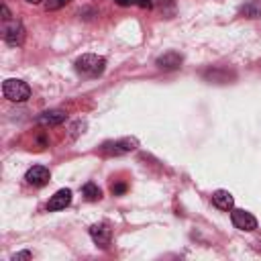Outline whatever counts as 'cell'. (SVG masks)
<instances>
[{
  "label": "cell",
  "instance_id": "1",
  "mask_svg": "<svg viewBox=\"0 0 261 261\" xmlns=\"http://www.w3.org/2000/svg\"><path fill=\"white\" fill-rule=\"evenodd\" d=\"M75 71L86 75V77H98L104 73L106 69V59L102 55H94V53H86L82 57L75 59Z\"/></svg>",
  "mask_w": 261,
  "mask_h": 261
},
{
  "label": "cell",
  "instance_id": "2",
  "mask_svg": "<svg viewBox=\"0 0 261 261\" xmlns=\"http://www.w3.org/2000/svg\"><path fill=\"white\" fill-rule=\"evenodd\" d=\"M2 94H4V98L6 100H10V102H24V100H29L31 98V88H29V84L27 82H22V80H6L4 84H2Z\"/></svg>",
  "mask_w": 261,
  "mask_h": 261
},
{
  "label": "cell",
  "instance_id": "3",
  "mask_svg": "<svg viewBox=\"0 0 261 261\" xmlns=\"http://www.w3.org/2000/svg\"><path fill=\"white\" fill-rule=\"evenodd\" d=\"M139 147V141L135 137H124V139H118V141H108L102 145V155H124V153H130Z\"/></svg>",
  "mask_w": 261,
  "mask_h": 261
},
{
  "label": "cell",
  "instance_id": "4",
  "mask_svg": "<svg viewBox=\"0 0 261 261\" xmlns=\"http://www.w3.org/2000/svg\"><path fill=\"white\" fill-rule=\"evenodd\" d=\"M2 37H4V41L8 45L18 47V45L24 43V27L18 20H6L4 29H2Z\"/></svg>",
  "mask_w": 261,
  "mask_h": 261
},
{
  "label": "cell",
  "instance_id": "5",
  "mask_svg": "<svg viewBox=\"0 0 261 261\" xmlns=\"http://www.w3.org/2000/svg\"><path fill=\"white\" fill-rule=\"evenodd\" d=\"M230 220L232 224L239 228V230H255L257 228V218L247 212V210H241V208H234L230 212Z\"/></svg>",
  "mask_w": 261,
  "mask_h": 261
},
{
  "label": "cell",
  "instance_id": "6",
  "mask_svg": "<svg viewBox=\"0 0 261 261\" xmlns=\"http://www.w3.org/2000/svg\"><path fill=\"white\" fill-rule=\"evenodd\" d=\"M90 237L100 249H108L110 247V239H112V230L108 228L106 222H98V224H94L90 228Z\"/></svg>",
  "mask_w": 261,
  "mask_h": 261
},
{
  "label": "cell",
  "instance_id": "7",
  "mask_svg": "<svg viewBox=\"0 0 261 261\" xmlns=\"http://www.w3.org/2000/svg\"><path fill=\"white\" fill-rule=\"evenodd\" d=\"M181 61L184 57L177 53V51H165L163 55L157 57V67L163 69V71H173V69H179L181 67Z\"/></svg>",
  "mask_w": 261,
  "mask_h": 261
},
{
  "label": "cell",
  "instance_id": "8",
  "mask_svg": "<svg viewBox=\"0 0 261 261\" xmlns=\"http://www.w3.org/2000/svg\"><path fill=\"white\" fill-rule=\"evenodd\" d=\"M24 179L27 184L35 186V188H43L47 181H49V169L43 167V165H33L27 173H24Z\"/></svg>",
  "mask_w": 261,
  "mask_h": 261
},
{
  "label": "cell",
  "instance_id": "9",
  "mask_svg": "<svg viewBox=\"0 0 261 261\" xmlns=\"http://www.w3.org/2000/svg\"><path fill=\"white\" fill-rule=\"evenodd\" d=\"M69 204H71V190L63 188V190H57V192L49 198V202H47V210H49V212L63 210V208L69 206Z\"/></svg>",
  "mask_w": 261,
  "mask_h": 261
},
{
  "label": "cell",
  "instance_id": "10",
  "mask_svg": "<svg viewBox=\"0 0 261 261\" xmlns=\"http://www.w3.org/2000/svg\"><path fill=\"white\" fill-rule=\"evenodd\" d=\"M65 118H67V114L63 110H45L37 116V122L43 126H55V124H61Z\"/></svg>",
  "mask_w": 261,
  "mask_h": 261
},
{
  "label": "cell",
  "instance_id": "11",
  "mask_svg": "<svg viewBox=\"0 0 261 261\" xmlns=\"http://www.w3.org/2000/svg\"><path fill=\"white\" fill-rule=\"evenodd\" d=\"M212 204H214L216 208H220V210H232L234 198H232V194L226 192V190H216V192L212 194Z\"/></svg>",
  "mask_w": 261,
  "mask_h": 261
},
{
  "label": "cell",
  "instance_id": "12",
  "mask_svg": "<svg viewBox=\"0 0 261 261\" xmlns=\"http://www.w3.org/2000/svg\"><path fill=\"white\" fill-rule=\"evenodd\" d=\"M239 12L245 16V18H261V0H249L245 2Z\"/></svg>",
  "mask_w": 261,
  "mask_h": 261
},
{
  "label": "cell",
  "instance_id": "13",
  "mask_svg": "<svg viewBox=\"0 0 261 261\" xmlns=\"http://www.w3.org/2000/svg\"><path fill=\"white\" fill-rule=\"evenodd\" d=\"M82 194H84V198H86L88 202H96V200H100V198H102V192H100V188H98L94 181H88V184H84V188H82Z\"/></svg>",
  "mask_w": 261,
  "mask_h": 261
},
{
  "label": "cell",
  "instance_id": "14",
  "mask_svg": "<svg viewBox=\"0 0 261 261\" xmlns=\"http://www.w3.org/2000/svg\"><path fill=\"white\" fill-rule=\"evenodd\" d=\"M69 0H45V10H57L61 6H65Z\"/></svg>",
  "mask_w": 261,
  "mask_h": 261
},
{
  "label": "cell",
  "instance_id": "15",
  "mask_svg": "<svg viewBox=\"0 0 261 261\" xmlns=\"http://www.w3.org/2000/svg\"><path fill=\"white\" fill-rule=\"evenodd\" d=\"M124 192H126V186H124V184H116V186H112V194L118 196V194H124Z\"/></svg>",
  "mask_w": 261,
  "mask_h": 261
},
{
  "label": "cell",
  "instance_id": "16",
  "mask_svg": "<svg viewBox=\"0 0 261 261\" xmlns=\"http://www.w3.org/2000/svg\"><path fill=\"white\" fill-rule=\"evenodd\" d=\"M20 259H31V253L29 251H22V253L12 255V261H20Z\"/></svg>",
  "mask_w": 261,
  "mask_h": 261
},
{
  "label": "cell",
  "instance_id": "17",
  "mask_svg": "<svg viewBox=\"0 0 261 261\" xmlns=\"http://www.w3.org/2000/svg\"><path fill=\"white\" fill-rule=\"evenodd\" d=\"M118 6H133V4H139V0H114Z\"/></svg>",
  "mask_w": 261,
  "mask_h": 261
},
{
  "label": "cell",
  "instance_id": "18",
  "mask_svg": "<svg viewBox=\"0 0 261 261\" xmlns=\"http://www.w3.org/2000/svg\"><path fill=\"white\" fill-rule=\"evenodd\" d=\"M2 20L6 22V20H10V12H8V8L6 6H2Z\"/></svg>",
  "mask_w": 261,
  "mask_h": 261
},
{
  "label": "cell",
  "instance_id": "19",
  "mask_svg": "<svg viewBox=\"0 0 261 261\" xmlns=\"http://www.w3.org/2000/svg\"><path fill=\"white\" fill-rule=\"evenodd\" d=\"M139 6H151V0H139Z\"/></svg>",
  "mask_w": 261,
  "mask_h": 261
},
{
  "label": "cell",
  "instance_id": "20",
  "mask_svg": "<svg viewBox=\"0 0 261 261\" xmlns=\"http://www.w3.org/2000/svg\"><path fill=\"white\" fill-rule=\"evenodd\" d=\"M29 4H39V2H43V0H27Z\"/></svg>",
  "mask_w": 261,
  "mask_h": 261
}]
</instances>
